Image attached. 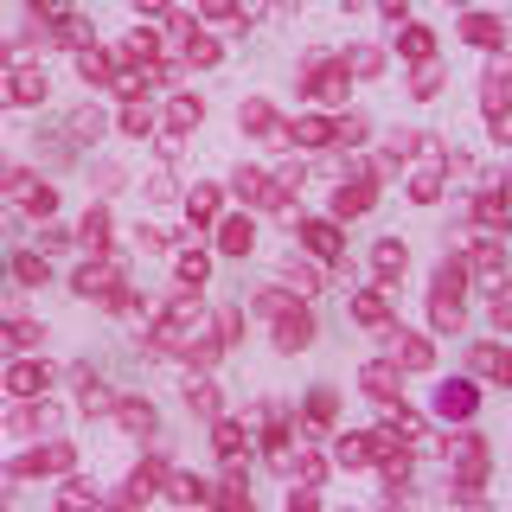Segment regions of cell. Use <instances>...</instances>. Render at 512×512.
<instances>
[{
  "instance_id": "obj_1",
  "label": "cell",
  "mask_w": 512,
  "mask_h": 512,
  "mask_svg": "<svg viewBox=\"0 0 512 512\" xmlns=\"http://www.w3.org/2000/svg\"><path fill=\"white\" fill-rule=\"evenodd\" d=\"M199 333H212V308L199 301V288H180L173 301H154L148 352H160V359H180V352L199 340Z\"/></svg>"
},
{
  "instance_id": "obj_2",
  "label": "cell",
  "mask_w": 512,
  "mask_h": 512,
  "mask_svg": "<svg viewBox=\"0 0 512 512\" xmlns=\"http://www.w3.org/2000/svg\"><path fill=\"white\" fill-rule=\"evenodd\" d=\"M442 186H448V148H442V135H416L410 154H404V192H410V205H436Z\"/></svg>"
},
{
  "instance_id": "obj_3",
  "label": "cell",
  "mask_w": 512,
  "mask_h": 512,
  "mask_svg": "<svg viewBox=\"0 0 512 512\" xmlns=\"http://www.w3.org/2000/svg\"><path fill=\"white\" fill-rule=\"evenodd\" d=\"M468 269H461V256H448L436 269V282H429V327L436 333H461V320H468Z\"/></svg>"
},
{
  "instance_id": "obj_4",
  "label": "cell",
  "mask_w": 512,
  "mask_h": 512,
  "mask_svg": "<svg viewBox=\"0 0 512 512\" xmlns=\"http://www.w3.org/2000/svg\"><path fill=\"white\" fill-rule=\"evenodd\" d=\"M448 468H455V506H474L480 500V487H487V474H493V448L487 436H455L448 442Z\"/></svg>"
},
{
  "instance_id": "obj_5",
  "label": "cell",
  "mask_w": 512,
  "mask_h": 512,
  "mask_svg": "<svg viewBox=\"0 0 512 512\" xmlns=\"http://www.w3.org/2000/svg\"><path fill=\"white\" fill-rule=\"evenodd\" d=\"M346 90H352V71H346V58L340 52H320V58H308L301 64V96L327 116V109H340L346 103Z\"/></svg>"
},
{
  "instance_id": "obj_6",
  "label": "cell",
  "mask_w": 512,
  "mask_h": 512,
  "mask_svg": "<svg viewBox=\"0 0 512 512\" xmlns=\"http://www.w3.org/2000/svg\"><path fill=\"white\" fill-rule=\"evenodd\" d=\"M71 480L77 474V448L64 442V436H52V442H32L20 461H13V480Z\"/></svg>"
},
{
  "instance_id": "obj_7",
  "label": "cell",
  "mask_w": 512,
  "mask_h": 512,
  "mask_svg": "<svg viewBox=\"0 0 512 512\" xmlns=\"http://www.w3.org/2000/svg\"><path fill=\"white\" fill-rule=\"evenodd\" d=\"M378 173L372 167H359V173H352V180H340V186H333V224H352V218H365V212H372V205H378Z\"/></svg>"
},
{
  "instance_id": "obj_8",
  "label": "cell",
  "mask_w": 512,
  "mask_h": 512,
  "mask_svg": "<svg viewBox=\"0 0 512 512\" xmlns=\"http://www.w3.org/2000/svg\"><path fill=\"white\" fill-rule=\"evenodd\" d=\"M0 186H7V199H13V205H20V212H26V218H39V224H52V212H58V186H45V180H32V173H26V167H13V173H7V180H0Z\"/></svg>"
},
{
  "instance_id": "obj_9",
  "label": "cell",
  "mask_w": 512,
  "mask_h": 512,
  "mask_svg": "<svg viewBox=\"0 0 512 512\" xmlns=\"http://www.w3.org/2000/svg\"><path fill=\"white\" fill-rule=\"evenodd\" d=\"M391 442H404L391 423H384V429H352V436H340V468H352V474L378 468V455H384Z\"/></svg>"
},
{
  "instance_id": "obj_10",
  "label": "cell",
  "mask_w": 512,
  "mask_h": 512,
  "mask_svg": "<svg viewBox=\"0 0 512 512\" xmlns=\"http://www.w3.org/2000/svg\"><path fill=\"white\" fill-rule=\"evenodd\" d=\"M461 269H468V276H480L487 288H506V244L500 237H468V244H461Z\"/></svg>"
},
{
  "instance_id": "obj_11",
  "label": "cell",
  "mask_w": 512,
  "mask_h": 512,
  "mask_svg": "<svg viewBox=\"0 0 512 512\" xmlns=\"http://www.w3.org/2000/svg\"><path fill=\"white\" fill-rule=\"evenodd\" d=\"M506 96H512V84H506V58H493L487 64V77H480V109H487V128H493V141H512V122H506Z\"/></svg>"
},
{
  "instance_id": "obj_12",
  "label": "cell",
  "mask_w": 512,
  "mask_h": 512,
  "mask_svg": "<svg viewBox=\"0 0 512 512\" xmlns=\"http://www.w3.org/2000/svg\"><path fill=\"white\" fill-rule=\"evenodd\" d=\"M269 333H276V352H308V346L320 340V320H314L308 301H301V308H288V314H282Z\"/></svg>"
},
{
  "instance_id": "obj_13",
  "label": "cell",
  "mask_w": 512,
  "mask_h": 512,
  "mask_svg": "<svg viewBox=\"0 0 512 512\" xmlns=\"http://www.w3.org/2000/svg\"><path fill=\"white\" fill-rule=\"evenodd\" d=\"M474 410H480V384L474 378L436 384V416H448V423H474Z\"/></svg>"
},
{
  "instance_id": "obj_14",
  "label": "cell",
  "mask_w": 512,
  "mask_h": 512,
  "mask_svg": "<svg viewBox=\"0 0 512 512\" xmlns=\"http://www.w3.org/2000/svg\"><path fill=\"white\" fill-rule=\"evenodd\" d=\"M295 231H301V244H308L320 263H346V231L333 218H301Z\"/></svg>"
},
{
  "instance_id": "obj_15",
  "label": "cell",
  "mask_w": 512,
  "mask_h": 512,
  "mask_svg": "<svg viewBox=\"0 0 512 512\" xmlns=\"http://www.w3.org/2000/svg\"><path fill=\"white\" fill-rule=\"evenodd\" d=\"M116 282H122V263H109V256H84V263H77V276H71V288L84 301H103Z\"/></svg>"
},
{
  "instance_id": "obj_16",
  "label": "cell",
  "mask_w": 512,
  "mask_h": 512,
  "mask_svg": "<svg viewBox=\"0 0 512 512\" xmlns=\"http://www.w3.org/2000/svg\"><path fill=\"white\" fill-rule=\"evenodd\" d=\"M384 359L397 365V372H429L436 365V346H429V333H391V352Z\"/></svg>"
},
{
  "instance_id": "obj_17",
  "label": "cell",
  "mask_w": 512,
  "mask_h": 512,
  "mask_svg": "<svg viewBox=\"0 0 512 512\" xmlns=\"http://www.w3.org/2000/svg\"><path fill=\"white\" fill-rule=\"evenodd\" d=\"M346 314H352V327H365V333H391V301H384V288H359V295L346 301Z\"/></svg>"
},
{
  "instance_id": "obj_18",
  "label": "cell",
  "mask_w": 512,
  "mask_h": 512,
  "mask_svg": "<svg viewBox=\"0 0 512 512\" xmlns=\"http://www.w3.org/2000/svg\"><path fill=\"white\" fill-rule=\"evenodd\" d=\"M282 141H288V148H301V154H308V148H333V116L308 109V116H295V122L282 128Z\"/></svg>"
},
{
  "instance_id": "obj_19",
  "label": "cell",
  "mask_w": 512,
  "mask_h": 512,
  "mask_svg": "<svg viewBox=\"0 0 512 512\" xmlns=\"http://www.w3.org/2000/svg\"><path fill=\"white\" fill-rule=\"evenodd\" d=\"M58 404H39V397H20V410L7 416V436H52Z\"/></svg>"
},
{
  "instance_id": "obj_20",
  "label": "cell",
  "mask_w": 512,
  "mask_h": 512,
  "mask_svg": "<svg viewBox=\"0 0 512 512\" xmlns=\"http://www.w3.org/2000/svg\"><path fill=\"white\" fill-rule=\"evenodd\" d=\"M468 372H474V384H506V378H512L506 346H500V340H480V346L468 352Z\"/></svg>"
},
{
  "instance_id": "obj_21",
  "label": "cell",
  "mask_w": 512,
  "mask_h": 512,
  "mask_svg": "<svg viewBox=\"0 0 512 512\" xmlns=\"http://www.w3.org/2000/svg\"><path fill=\"white\" fill-rule=\"evenodd\" d=\"M109 423H116V429H128V436H154V429H160V410L148 404V397H116Z\"/></svg>"
},
{
  "instance_id": "obj_22",
  "label": "cell",
  "mask_w": 512,
  "mask_h": 512,
  "mask_svg": "<svg viewBox=\"0 0 512 512\" xmlns=\"http://www.w3.org/2000/svg\"><path fill=\"white\" fill-rule=\"evenodd\" d=\"M160 122H167V135H192V128L205 122V103L192 90H173L167 103H160Z\"/></svg>"
},
{
  "instance_id": "obj_23",
  "label": "cell",
  "mask_w": 512,
  "mask_h": 512,
  "mask_svg": "<svg viewBox=\"0 0 512 512\" xmlns=\"http://www.w3.org/2000/svg\"><path fill=\"white\" fill-rule=\"evenodd\" d=\"M461 39L480 45V52H493V58H506V26L493 20V13H461Z\"/></svg>"
},
{
  "instance_id": "obj_24",
  "label": "cell",
  "mask_w": 512,
  "mask_h": 512,
  "mask_svg": "<svg viewBox=\"0 0 512 512\" xmlns=\"http://www.w3.org/2000/svg\"><path fill=\"white\" fill-rule=\"evenodd\" d=\"M365 263H372V276H378V282H404V269H410V250H404V237H378Z\"/></svg>"
},
{
  "instance_id": "obj_25",
  "label": "cell",
  "mask_w": 512,
  "mask_h": 512,
  "mask_svg": "<svg viewBox=\"0 0 512 512\" xmlns=\"http://www.w3.org/2000/svg\"><path fill=\"white\" fill-rule=\"evenodd\" d=\"M237 128L256 141H276L282 135V116H276V103H263V96H250V103H237Z\"/></svg>"
},
{
  "instance_id": "obj_26",
  "label": "cell",
  "mask_w": 512,
  "mask_h": 512,
  "mask_svg": "<svg viewBox=\"0 0 512 512\" xmlns=\"http://www.w3.org/2000/svg\"><path fill=\"white\" fill-rule=\"evenodd\" d=\"M7 96H13V103H20V109H39L45 96H52V77H45L39 64H20V71L7 77Z\"/></svg>"
},
{
  "instance_id": "obj_27",
  "label": "cell",
  "mask_w": 512,
  "mask_h": 512,
  "mask_svg": "<svg viewBox=\"0 0 512 512\" xmlns=\"http://www.w3.org/2000/svg\"><path fill=\"white\" fill-rule=\"evenodd\" d=\"M397 52H404V64H436V32H429L423 20H410V26H397Z\"/></svg>"
},
{
  "instance_id": "obj_28",
  "label": "cell",
  "mask_w": 512,
  "mask_h": 512,
  "mask_svg": "<svg viewBox=\"0 0 512 512\" xmlns=\"http://www.w3.org/2000/svg\"><path fill=\"white\" fill-rule=\"evenodd\" d=\"M276 468H282L288 480H301V487H320V480H327V468H333V461L320 455V448H295V455H282Z\"/></svg>"
},
{
  "instance_id": "obj_29",
  "label": "cell",
  "mask_w": 512,
  "mask_h": 512,
  "mask_svg": "<svg viewBox=\"0 0 512 512\" xmlns=\"http://www.w3.org/2000/svg\"><path fill=\"white\" fill-rule=\"evenodd\" d=\"M77 244H84L90 256H109V244H116V218H109L103 205H90L84 224H77Z\"/></svg>"
},
{
  "instance_id": "obj_30",
  "label": "cell",
  "mask_w": 512,
  "mask_h": 512,
  "mask_svg": "<svg viewBox=\"0 0 512 512\" xmlns=\"http://www.w3.org/2000/svg\"><path fill=\"white\" fill-rule=\"evenodd\" d=\"M77 410H84V416H109V410H116V391H109L90 365H77Z\"/></svg>"
},
{
  "instance_id": "obj_31",
  "label": "cell",
  "mask_w": 512,
  "mask_h": 512,
  "mask_svg": "<svg viewBox=\"0 0 512 512\" xmlns=\"http://www.w3.org/2000/svg\"><path fill=\"white\" fill-rule=\"evenodd\" d=\"M45 384H52V365H45V359H13L7 365V391L13 397H39Z\"/></svg>"
},
{
  "instance_id": "obj_32",
  "label": "cell",
  "mask_w": 512,
  "mask_h": 512,
  "mask_svg": "<svg viewBox=\"0 0 512 512\" xmlns=\"http://www.w3.org/2000/svg\"><path fill=\"white\" fill-rule=\"evenodd\" d=\"M186 218L199 224V231H205V224H224V186H212V180L192 186L186 192Z\"/></svg>"
},
{
  "instance_id": "obj_33",
  "label": "cell",
  "mask_w": 512,
  "mask_h": 512,
  "mask_svg": "<svg viewBox=\"0 0 512 512\" xmlns=\"http://www.w3.org/2000/svg\"><path fill=\"white\" fill-rule=\"evenodd\" d=\"M263 455H269V468L288 455V404H276V397L263 404Z\"/></svg>"
},
{
  "instance_id": "obj_34",
  "label": "cell",
  "mask_w": 512,
  "mask_h": 512,
  "mask_svg": "<svg viewBox=\"0 0 512 512\" xmlns=\"http://www.w3.org/2000/svg\"><path fill=\"white\" fill-rule=\"evenodd\" d=\"M282 288L295 301H314L320 288H327V269H320V263H282Z\"/></svg>"
},
{
  "instance_id": "obj_35",
  "label": "cell",
  "mask_w": 512,
  "mask_h": 512,
  "mask_svg": "<svg viewBox=\"0 0 512 512\" xmlns=\"http://www.w3.org/2000/svg\"><path fill=\"white\" fill-rule=\"evenodd\" d=\"M218 250H224V256H250V250H256V218L231 212V218L218 224Z\"/></svg>"
},
{
  "instance_id": "obj_36",
  "label": "cell",
  "mask_w": 512,
  "mask_h": 512,
  "mask_svg": "<svg viewBox=\"0 0 512 512\" xmlns=\"http://www.w3.org/2000/svg\"><path fill=\"white\" fill-rule=\"evenodd\" d=\"M116 71H122V58L103 52V45H84V52H77V77H84V84H116Z\"/></svg>"
},
{
  "instance_id": "obj_37",
  "label": "cell",
  "mask_w": 512,
  "mask_h": 512,
  "mask_svg": "<svg viewBox=\"0 0 512 512\" xmlns=\"http://www.w3.org/2000/svg\"><path fill=\"white\" fill-rule=\"evenodd\" d=\"M244 442H250V436H244V423L218 410V416H212V448H218V461H244Z\"/></svg>"
},
{
  "instance_id": "obj_38",
  "label": "cell",
  "mask_w": 512,
  "mask_h": 512,
  "mask_svg": "<svg viewBox=\"0 0 512 512\" xmlns=\"http://www.w3.org/2000/svg\"><path fill=\"white\" fill-rule=\"evenodd\" d=\"M333 416H340V391H333V384H314L308 404H301V423H308V429H327Z\"/></svg>"
},
{
  "instance_id": "obj_39",
  "label": "cell",
  "mask_w": 512,
  "mask_h": 512,
  "mask_svg": "<svg viewBox=\"0 0 512 512\" xmlns=\"http://www.w3.org/2000/svg\"><path fill=\"white\" fill-rule=\"evenodd\" d=\"M186 410H199L205 423H212V416L224 410V397H218V384H212V372H192V378H186Z\"/></svg>"
},
{
  "instance_id": "obj_40",
  "label": "cell",
  "mask_w": 512,
  "mask_h": 512,
  "mask_svg": "<svg viewBox=\"0 0 512 512\" xmlns=\"http://www.w3.org/2000/svg\"><path fill=\"white\" fill-rule=\"evenodd\" d=\"M359 391H372L378 404H391V397H397V365H391V359H372V365H359Z\"/></svg>"
},
{
  "instance_id": "obj_41",
  "label": "cell",
  "mask_w": 512,
  "mask_h": 512,
  "mask_svg": "<svg viewBox=\"0 0 512 512\" xmlns=\"http://www.w3.org/2000/svg\"><path fill=\"white\" fill-rule=\"evenodd\" d=\"M506 218H512V205H506V186H487V192L474 199V224H480V231H500Z\"/></svg>"
},
{
  "instance_id": "obj_42",
  "label": "cell",
  "mask_w": 512,
  "mask_h": 512,
  "mask_svg": "<svg viewBox=\"0 0 512 512\" xmlns=\"http://www.w3.org/2000/svg\"><path fill=\"white\" fill-rule=\"evenodd\" d=\"M122 135H154V122H160V103L154 96H135V103H122Z\"/></svg>"
},
{
  "instance_id": "obj_43",
  "label": "cell",
  "mask_w": 512,
  "mask_h": 512,
  "mask_svg": "<svg viewBox=\"0 0 512 512\" xmlns=\"http://www.w3.org/2000/svg\"><path fill=\"white\" fill-rule=\"evenodd\" d=\"M0 327H7V340H13V346H20V352L45 340V327H39V314H26V308H7V314H0Z\"/></svg>"
},
{
  "instance_id": "obj_44",
  "label": "cell",
  "mask_w": 512,
  "mask_h": 512,
  "mask_svg": "<svg viewBox=\"0 0 512 512\" xmlns=\"http://www.w3.org/2000/svg\"><path fill=\"white\" fill-rule=\"evenodd\" d=\"M218 506H231V512H250V487H244V461H224V480H218Z\"/></svg>"
},
{
  "instance_id": "obj_45",
  "label": "cell",
  "mask_w": 512,
  "mask_h": 512,
  "mask_svg": "<svg viewBox=\"0 0 512 512\" xmlns=\"http://www.w3.org/2000/svg\"><path fill=\"white\" fill-rule=\"evenodd\" d=\"M173 500H180V506H218V487H212V480H199V474H173Z\"/></svg>"
},
{
  "instance_id": "obj_46",
  "label": "cell",
  "mask_w": 512,
  "mask_h": 512,
  "mask_svg": "<svg viewBox=\"0 0 512 512\" xmlns=\"http://www.w3.org/2000/svg\"><path fill=\"white\" fill-rule=\"evenodd\" d=\"M13 282H20V288H45V282H52L45 250H20V256H13Z\"/></svg>"
},
{
  "instance_id": "obj_47",
  "label": "cell",
  "mask_w": 512,
  "mask_h": 512,
  "mask_svg": "<svg viewBox=\"0 0 512 512\" xmlns=\"http://www.w3.org/2000/svg\"><path fill=\"white\" fill-rule=\"evenodd\" d=\"M250 308H256V320H269V327H276V320H282L288 308H301V301H295V295H288V288L276 282V288H256V301H250Z\"/></svg>"
},
{
  "instance_id": "obj_48",
  "label": "cell",
  "mask_w": 512,
  "mask_h": 512,
  "mask_svg": "<svg viewBox=\"0 0 512 512\" xmlns=\"http://www.w3.org/2000/svg\"><path fill=\"white\" fill-rule=\"evenodd\" d=\"M269 180H276V173H263V167H237V173H231V192H237L244 205H263Z\"/></svg>"
},
{
  "instance_id": "obj_49",
  "label": "cell",
  "mask_w": 512,
  "mask_h": 512,
  "mask_svg": "<svg viewBox=\"0 0 512 512\" xmlns=\"http://www.w3.org/2000/svg\"><path fill=\"white\" fill-rule=\"evenodd\" d=\"M173 276H180V288H205V282H212V256H205V250H180Z\"/></svg>"
},
{
  "instance_id": "obj_50",
  "label": "cell",
  "mask_w": 512,
  "mask_h": 512,
  "mask_svg": "<svg viewBox=\"0 0 512 512\" xmlns=\"http://www.w3.org/2000/svg\"><path fill=\"white\" fill-rule=\"evenodd\" d=\"M340 58H346L352 77H378V71H384V45H365V39L352 45V52H340Z\"/></svg>"
},
{
  "instance_id": "obj_51",
  "label": "cell",
  "mask_w": 512,
  "mask_h": 512,
  "mask_svg": "<svg viewBox=\"0 0 512 512\" xmlns=\"http://www.w3.org/2000/svg\"><path fill=\"white\" fill-rule=\"evenodd\" d=\"M218 58H224V45H218V39H212V32H205V26H199V32H192V39H186V64H199V71H212V64H218Z\"/></svg>"
},
{
  "instance_id": "obj_52",
  "label": "cell",
  "mask_w": 512,
  "mask_h": 512,
  "mask_svg": "<svg viewBox=\"0 0 512 512\" xmlns=\"http://www.w3.org/2000/svg\"><path fill=\"white\" fill-rule=\"evenodd\" d=\"M109 493L103 487H90V480H64V493H58V506L64 512H77V506H103Z\"/></svg>"
},
{
  "instance_id": "obj_53",
  "label": "cell",
  "mask_w": 512,
  "mask_h": 512,
  "mask_svg": "<svg viewBox=\"0 0 512 512\" xmlns=\"http://www.w3.org/2000/svg\"><path fill=\"white\" fill-rule=\"evenodd\" d=\"M365 135H372V122H365V116H333V148H359Z\"/></svg>"
},
{
  "instance_id": "obj_54",
  "label": "cell",
  "mask_w": 512,
  "mask_h": 512,
  "mask_svg": "<svg viewBox=\"0 0 512 512\" xmlns=\"http://www.w3.org/2000/svg\"><path fill=\"white\" fill-rule=\"evenodd\" d=\"M103 135V116L96 109H71V122H64V141H96Z\"/></svg>"
},
{
  "instance_id": "obj_55",
  "label": "cell",
  "mask_w": 512,
  "mask_h": 512,
  "mask_svg": "<svg viewBox=\"0 0 512 512\" xmlns=\"http://www.w3.org/2000/svg\"><path fill=\"white\" fill-rule=\"evenodd\" d=\"M212 320H218V340H224V352L244 340V308H212Z\"/></svg>"
},
{
  "instance_id": "obj_56",
  "label": "cell",
  "mask_w": 512,
  "mask_h": 512,
  "mask_svg": "<svg viewBox=\"0 0 512 512\" xmlns=\"http://www.w3.org/2000/svg\"><path fill=\"white\" fill-rule=\"evenodd\" d=\"M429 96H442V64H423L410 84V103H429Z\"/></svg>"
},
{
  "instance_id": "obj_57",
  "label": "cell",
  "mask_w": 512,
  "mask_h": 512,
  "mask_svg": "<svg viewBox=\"0 0 512 512\" xmlns=\"http://www.w3.org/2000/svg\"><path fill=\"white\" fill-rule=\"evenodd\" d=\"M103 308H109V314H135V308H141V295L128 288V276H122V282H116V288L103 295Z\"/></svg>"
},
{
  "instance_id": "obj_58",
  "label": "cell",
  "mask_w": 512,
  "mask_h": 512,
  "mask_svg": "<svg viewBox=\"0 0 512 512\" xmlns=\"http://www.w3.org/2000/svg\"><path fill=\"white\" fill-rule=\"evenodd\" d=\"M90 180H96V199H109V192H122V180H128V173L116 167V160H103V167H96Z\"/></svg>"
},
{
  "instance_id": "obj_59",
  "label": "cell",
  "mask_w": 512,
  "mask_h": 512,
  "mask_svg": "<svg viewBox=\"0 0 512 512\" xmlns=\"http://www.w3.org/2000/svg\"><path fill=\"white\" fill-rule=\"evenodd\" d=\"M135 244H141V250H167V244H173V237H167V231H160V224H141V231H135Z\"/></svg>"
},
{
  "instance_id": "obj_60",
  "label": "cell",
  "mask_w": 512,
  "mask_h": 512,
  "mask_svg": "<svg viewBox=\"0 0 512 512\" xmlns=\"http://www.w3.org/2000/svg\"><path fill=\"white\" fill-rule=\"evenodd\" d=\"M320 506V493L314 487H301V480H295V493H288V512H314Z\"/></svg>"
},
{
  "instance_id": "obj_61",
  "label": "cell",
  "mask_w": 512,
  "mask_h": 512,
  "mask_svg": "<svg viewBox=\"0 0 512 512\" xmlns=\"http://www.w3.org/2000/svg\"><path fill=\"white\" fill-rule=\"evenodd\" d=\"M148 192H154V199H173V167H160L154 180H148Z\"/></svg>"
},
{
  "instance_id": "obj_62",
  "label": "cell",
  "mask_w": 512,
  "mask_h": 512,
  "mask_svg": "<svg viewBox=\"0 0 512 512\" xmlns=\"http://www.w3.org/2000/svg\"><path fill=\"white\" fill-rule=\"evenodd\" d=\"M58 250H71V231H58V224H52V231H45V256H58Z\"/></svg>"
}]
</instances>
